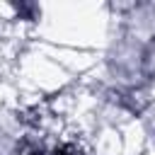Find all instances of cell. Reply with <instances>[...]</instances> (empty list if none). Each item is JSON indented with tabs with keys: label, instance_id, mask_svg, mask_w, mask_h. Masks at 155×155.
I'll use <instances>...</instances> for the list:
<instances>
[{
	"label": "cell",
	"instance_id": "obj_1",
	"mask_svg": "<svg viewBox=\"0 0 155 155\" xmlns=\"http://www.w3.org/2000/svg\"><path fill=\"white\" fill-rule=\"evenodd\" d=\"M53 155H78L75 150H68V148H61V150H53Z\"/></svg>",
	"mask_w": 155,
	"mask_h": 155
}]
</instances>
